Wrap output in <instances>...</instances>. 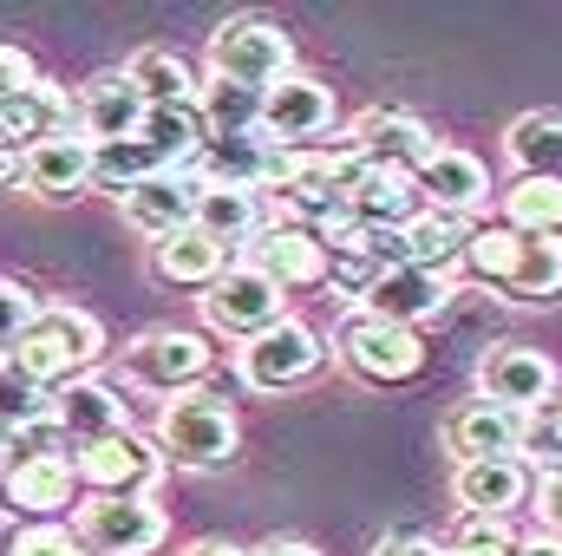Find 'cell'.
Returning <instances> with one entry per match:
<instances>
[{
  "label": "cell",
  "mask_w": 562,
  "mask_h": 556,
  "mask_svg": "<svg viewBox=\"0 0 562 556\" xmlns=\"http://www.w3.org/2000/svg\"><path fill=\"white\" fill-rule=\"evenodd\" d=\"M458 263L471 281L497 288L517 308H537V301L562 294V236H524L510 223H471V243Z\"/></svg>",
  "instance_id": "1"
},
{
  "label": "cell",
  "mask_w": 562,
  "mask_h": 556,
  "mask_svg": "<svg viewBox=\"0 0 562 556\" xmlns=\"http://www.w3.org/2000/svg\"><path fill=\"white\" fill-rule=\"evenodd\" d=\"M105 354V327L86 314V308H40L33 314V327L13 341V354H0V360H13L20 374H33L46 393H59V387H72V380H86V367Z\"/></svg>",
  "instance_id": "2"
},
{
  "label": "cell",
  "mask_w": 562,
  "mask_h": 556,
  "mask_svg": "<svg viewBox=\"0 0 562 556\" xmlns=\"http://www.w3.org/2000/svg\"><path fill=\"white\" fill-rule=\"evenodd\" d=\"M294 73V40L281 20L262 13H243V20H223L210 33V79H229V86H249V92H269Z\"/></svg>",
  "instance_id": "3"
},
{
  "label": "cell",
  "mask_w": 562,
  "mask_h": 556,
  "mask_svg": "<svg viewBox=\"0 0 562 556\" xmlns=\"http://www.w3.org/2000/svg\"><path fill=\"white\" fill-rule=\"evenodd\" d=\"M236 445H243V425H236V413L216 393L164 400V413H157V452L164 458H177L190 471H216V465L236 458Z\"/></svg>",
  "instance_id": "4"
},
{
  "label": "cell",
  "mask_w": 562,
  "mask_h": 556,
  "mask_svg": "<svg viewBox=\"0 0 562 556\" xmlns=\"http://www.w3.org/2000/svg\"><path fill=\"white\" fill-rule=\"evenodd\" d=\"M196 301H203V327H210V334H229V341H243V347H249L256 334H269V327L281 321V301H288V294H281L262 269L229 263L223 276L196 294Z\"/></svg>",
  "instance_id": "5"
},
{
  "label": "cell",
  "mask_w": 562,
  "mask_h": 556,
  "mask_svg": "<svg viewBox=\"0 0 562 556\" xmlns=\"http://www.w3.org/2000/svg\"><path fill=\"white\" fill-rule=\"evenodd\" d=\"M477 393L504 413L543 419L557 407V360L524 347V341H497L484 360H477Z\"/></svg>",
  "instance_id": "6"
},
{
  "label": "cell",
  "mask_w": 562,
  "mask_h": 556,
  "mask_svg": "<svg viewBox=\"0 0 562 556\" xmlns=\"http://www.w3.org/2000/svg\"><path fill=\"white\" fill-rule=\"evenodd\" d=\"M334 347H340L347 374H360V380H373V387H400V380H413V374L425 367V341L413 334V327L373 321V314H360V308L340 321Z\"/></svg>",
  "instance_id": "7"
},
{
  "label": "cell",
  "mask_w": 562,
  "mask_h": 556,
  "mask_svg": "<svg viewBox=\"0 0 562 556\" xmlns=\"http://www.w3.org/2000/svg\"><path fill=\"white\" fill-rule=\"evenodd\" d=\"M210 360H216V347H210V334H196V327H150L138 334L132 347H125V374L150 387V393H196V380L210 374Z\"/></svg>",
  "instance_id": "8"
},
{
  "label": "cell",
  "mask_w": 562,
  "mask_h": 556,
  "mask_svg": "<svg viewBox=\"0 0 562 556\" xmlns=\"http://www.w3.org/2000/svg\"><path fill=\"white\" fill-rule=\"evenodd\" d=\"M170 537V518L157 498H86L79 504V544L92 556H150Z\"/></svg>",
  "instance_id": "9"
},
{
  "label": "cell",
  "mask_w": 562,
  "mask_h": 556,
  "mask_svg": "<svg viewBox=\"0 0 562 556\" xmlns=\"http://www.w3.org/2000/svg\"><path fill=\"white\" fill-rule=\"evenodd\" d=\"M321 360H327L321 334H314L307 321L281 314L269 334H256V341L236 354V374H243V387H256V393H281V387H301Z\"/></svg>",
  "instance_id": "10"
},
{
  "label": "cell",
  "mask_w": 562,
  "mask_h": 556,
  "mask_svg": "<svg viewBox=\"0 0 562 556\" xmlns=\"http://www.w3.org/2000/svg\"><path fill=\"white\" fill-rule=\"evenodd\" d=\"M72 471H79V485H86L92 498H150V485H157V471H164V452L125 425V432H112V438L72 452Z\"/></svg>",
  "instance_id": "11"
},
{
  "label": "cell",
  "mask_w": 562,
  "mask_h": 556,
  "mask_svg": "<svg viewBox=\"0 0 562 556\" xmlns=\"http://www.w3.org/2000/svg\"><path fill=\"white\" fill-rule=\"evenodd\" d=\"M438 438H445V452H451L458 465H477V458H524L530 419L504 413V407H491L484 393H471V400H458V407L445 413Z\"/></svg>",
  "instance_id": "12"
},
{
  "label": "cell",
  "mask_w": 562,
  "mask_h": 556,
  "mask_svg": "<svg viewBox=\"0 0 562 556\" xmlns=\"http://www.w3.org/2000/svg\"><path fill=\"white\" fill-rule=\"evenodd\" d=\"M353 308L373 314V321H393V327H413V334H419V321H438V314L451 308V276L400 263V269H380V276L367 281V288L353 294Z\"/></svg>",
  "instance_id": "13"
},
{
  "label": "cell",
  "mask_w": 562,
  "mask_h": 556,
  "mask_svg": "<svg viewBox=\"0 0 562 556\" xmlns=\"http://www.w3.org/2000/svg\"><path fill=\"white\" fill-rule=\"evenodd\" d=\"M347 144H353L360 164H373V170H406V177H413L425 157L438 151V132L425 125L419 112L373 105V112H360V119L347 125Z\"/></svg>",
  "instance_id": "14"
},
{
  "label": "cell",
  "mask_w": 562,
  "mask_h": 556,
  "mask_svg": "<svg viewBox=\"0 0 562 556\" xmlns=\"http://www.w3.org/2000/svg\"><path fill=\"white\" fill-rule=\"evenodd\" d=\"M79 504V471L72 458H33L0 471V511L13 524H59Z\"/></svg>",
  "instance_id": "15"
},
{
  "label": "cell",
  "mask_w": 562,
  "mask_h": 556,
  "mask_svg": "<svg viewBox=\"0 0 562 556\" xmlns=\"http://www.w3.org/2000/svg\"><path fill=\"white\" fill-rule=\"evenodd\" d=\"M249 269H262V276L288 294V288H314V281H327L334 256H327V236H321V230L276 216V223L256 230V243H249Z\"/></svg>",
  "instance_id": "16"
},
{
  "label": "cell",
  "mask_w": 562,
  "mask_h": 556,
  "mask_svg": "<svg viewBox=\"0 0 562 556\" xmlns=\"http://www.w3.org/2000/svg\"><path fill=\"white\" fill-rule=\"evenodd\" d=\"M321 132H334V92L314 73H288L281 86L262 92V138L276 151H301Z\"/></svg>",
  "instance_id": "17"
},
{
  "label": "cell",
  "mask_w": 562,
  "mask_h": 556,
  "mask_svg": "<svg viewBox=\"0 0 562 556\" xmlns=\"http://www.w3.org/2000/svg\"><path fill=\"white\" fill-rule=\"evenodd\" d=\"M413 184H419V203L438 210V216H464V223H471V210L491 203V170H484V157L464 151V144H438L419 170H413Z\"/></svg>",
  "instance_id": "18"
},
{
  "label": "cell",
  "mask_w": 562,
  "mask_h": 556,
  "mask_svg": "<svg viewBox=\"0 0 562 556\" xmlns=\"http://www.w3.org/2000/svg\"><path fill=\"white\" fill-rule=\"evenodd\" d=\"M196 190H203V177H190V170H150L138 190L119 197V203H125V223L138 236L164 243V236H183L196 223Z\"/></svg>",
  "instance_id": "19"
},
{
  "label": "cell",
  "mask_w": 562,
  "mask_h": 556,
  "mask_svg": "<svg viewBox=\"0 0 562 556\" xmlns=\"http://www.w3.org/2000/svg\"><path fill=\"white\" fill-rule=\"evenodd\" d=\"M20 184H26L33 197H46V203H66V197H79V190H92V138L72 125V132H59V138L33 144V151L20 157Z\"/></svg>",
  "instance_id": "20"
},
{
  "label": "cell",
  "mask_w": 562,
  "mask_h": 556,
  "mask_svg": "<svg viewBox=\"0 0 562 556\" xmlns=\"http://www.w3.org/2000/svg\"><path fill=\"white\" fill-rule=\"evenodd\" d=\"M530 465L524 458H477V465H458L451 471V498L464 518H510L524 498H530Z\"/></svg>",
  "instance_id": "21"
},
{
  "label": "cell",
  "mask_w": 562,
  "mask_h": 556,
  "mask_svg": "<svg viewBox=\"0 0 562 556\" xmlns=\"http://www.w3.org/2000/svg\"><path fill=\"white\" fill-rule=\"evenodd\" d=\"M419 210H425L419 184H413L406 170H373V164H360V177H353V190H347L340 223H353V230H406Z\"/></svg>",
  "instance_id": "22"
},
{
  "label": "cell",
  "mask_w": 562,
  "mask_h": 556,
  "mask_svg": "<svg viewBox=\"0 0 562 556\" xmlns=\"http://www.w3.org/2000/svg\"><path fill=\"white\" fill-rule=\"evenodd\" d=\"M72 125H79L92 144L138 138V125H144L138 86H132L125 73H99V79H86V92H79V105H72Z\"/></svg>",
  "instance_id": "23"
},
{
  "label": "cell",
  "mask_w": 562,
  "mask_h": 556,
  "mask_svg": "<svg viewBox=\"0 0 562 556\" xmlns=\"http://www.w3.org/2000/svg\"><path fill=\"white\" fill-rule=\"evenodd\" d=\"M59 132H72V99H66L59 86H46V79H33L26 92H13V99L0 105V144H7L13 157H26L33 144L59 138Z\"/></svg>",
  "instance_id": "24"
},
{
  "label": "cell",
  "mask_w": 562,
  "mask_h": 556,
  "mask_svg": "<svg viewBox=\"0 0 562 556\" xmlns=\"http://www.w3.org/2000/svg\"><path fill=\"white\" fill-rule=\"evenodd\" d=\"M53 419L66 425L72 452H86V445H99V438H112V432L132 425V419H125V400H119L105 380H72V387H59V393H53Z\"/></svg>",
  "instance_id": "25"
},
{
  "label": "cell",
  "mask_w": 562,
  "mask_h": 556,
  "mask_svg": "<svg viewBox=\"0 0 562 556\" xmlns=\"http://www.w3.org/2000/svg\"><path fill=\"white\" fill-rule=\"evenodd\" d=\"M262 223L269 216H262V197L256 190H236V184H203L196 190V223L190 230H203L216 249H249Z\"/></svg>",
  "instance_id": "26"
},
{
  "label": "cell",
  "mask_w": 562,
  "mask_h": 556,
  "mask_svg": "<svg viewBox=\"0 0 562 556\" xmlns=\"http://www.w3.org/2000/svg\"><path fill=\"white\" fill-rule=\"evenodd\" d=\"M125 79L138 86L144 112H164V105H196V92H203V79L190 73V59L183 53H170V46H144L125 59Z\"/></svg>",
  "instance_id": "27"
},
{
  "label": "cell",
  "mask_w": 562,
  "mask_h": 556,
  "mask_svg": "<svg viewBox=\"0 0 562 556\" xmlns=\"http://www.w3.org/2000/svg\"><path fill=\"white\" fill-rule=\"evenodd\" d=\"M138 144L150 151L157 170H190L203 157V144H210V125H203L196 105H164V112H144Z\"/></svg>",
  "instance_id": "28"
},
{
  "label": "cell",
  "mask_w": 562,
  "mask_h": 556,
  "mask_svg": "<svg viewBox=\"0 0 562 556\" xmlns=\"http://www.w3.org/2000/svg\"><path fill=\"white\" fill-rule=\"evenodd\" d=\"M223 269H229V249H216L203 230H183V236L150 243V276L170 281V288H210Z\"/></svg>",
  "instance_id": "29"
},
{
  "label": "cell",
  "mask_w": 562,
  "mask_h": 556,
  "mask_svg": "<svg viewBox=\"0 0 562 556\" xmlns=\"http://www.w3.org/2000/svg\"><path fill=\"white\" fill-rule=\"evenodd\" d=\"M504 157L517 177H550L562 184V112H524L504 132Z\"/></svg>",
  "instance_id": "30"
},
{
  "label": "cell",
  "mask_w": 562,
  "mask_h": 556,
  "mask_svg": "<svg viewBox=\"0 0 562 556\" xmlns=\"http://www.w3.org/2000/svg\"><path fill=\"white\" fill-rule=\"evenodd\" d=\"M196 164H203V184L262 190V184H269V170H276V144L262 138V132H249V138H210Z\"/></svg>",
  "instance_id": "31"
},
{
  "label": "cell",
  "mask_w": 562,
  "mask_h": 556,
  "mask_svg": "<svg viewBox=\"0 0 562 556\" xmlns=\"http://www.w3.org/2000/svg\"><path fill=\"white\" fill-rule=\"evenodd\" d=\"M400 236H406V263H413V269H438V276H445V269L464 256V243H471V223H464V216L419 210V216H413Z\"/></svg>",
  "instance_id": "32"
},
{
  "label": "cell",
  "mask_w": 562,
  "mask_h": 556,
  "mask_svg": "<svg viewBox=\"0 0 562 556\" xmlns=\"http://www.w3.org/2000/svg\"><path fill=\"white\" fill-rule=\"evenodd\" d=\"M196 112H203L210 138H249V132H262V92L229 86V79H203Z\"/></svg>",
  "instance_id": "33"
},
{
  "label": "cell",
  "mask_w": 562,
  "mask_h": 556,
  "mask_svg": "<svg viewBox=\"0 0 562 556\" xmlns=\"http://www.w3.org/2000/svg\"><path fill=\"white\" fill-rule=\"evenodd\" d=\"M504 223L524 236H562V184L550 177H517L504 190Z\"/></svg>",
  "instance_id": "34"
},
{
  "label": "cell",
  "mask_w": 562,
  "mask_h": 556,
  "mask_svg": "<svg viewBox=\"0 0 562 556\" xmlns=\"http://www.w3.org/2000/svg\"><path fill=\"white\" fill-rule=\"evenodd\" d=\"M150 170H157V164H150V151H144L138 138L92 144V184H99V190H112V197H132Z\"/></svg>",
  "instance_id": "35"
},
{
  "label": "cell",
  "mask_w": 562,
  "mask_h": 556,
  "mask_svg": "<svg viewBox=\"0 0 562 556\" xmlns=\"http://www.w3.org/2000/svg\"><path fill=\"white\" fill-rule=\"evenodd\" d=\"M46 413H53V393L33 374H20L13 360H0V432H20V425H33Z\"/></svg>",
  "instance_id": "36"
},
{
  "label": "cell",
  "mask_w": 562,
  "mask_h": 556,
  "mask_svg": "<svg viewBox=\"0 0 562 556\" xmlns=\"http://www.w3.org/2000/svg\"><path fill=\"white\" fill-rule=\"evenodd\" d=\"M445 544H451V556H517L524 537H510L504 518H464V511H458V531H451Z\"/></svg>",
  "instance_id": "37"
},
{
  "label": "cell",
  "mask_w": 562,
  "mask_h": 556,
  "mask_svg": "<svg viewBox=\"0 0 562 556\" xmlns=\"http://www.w3.org/2000/svg\"><path fill=\"white\" fill-rule=\"evenodd\" d=\"M33 458H72V438H66V425L53 413L13 432V465H33Z\"/></svg>",
  "instance_id": "38"
},
{
  "label": "cell",
  "mask_w": 562,
  "mask_h": 556,
  "mask_svg": "<svg viewBox=\"0 0 562 556\" xmlns=\"http://www.w3.org/2000/svg\"><path fill=\"white\" fill-rule=\"evenodd\" d=\"M7 556H92L79 544V531H66V524H20L13 531V544Z\"/></svg>",
  "instance_id": "39"
},
{
  "label": "cell",
  "mask_w": 562,
  "mask_h": 556,
  "mask_svg": "<svg viewBox=\"0 0 562 556\" xmlns=\"http://www.w3.org/2000/svg\"><path fill=\"white\" fill-rule=\"evenodd\" d=\"M33 314H40V301H33L20 281L0 276V354H13V341L33 327Z\"/></svg>",
  "instance_id": "40"
},
{
  "label": "cell",
  "mask_w": 562,
  "mask_h": 556,
  "mask_svg": "<svg viewBox=\"0 0 562 556\" xmlns=\"http://www.w3.org/2000/svg\"><path fill=\"white\" fill-rule=\"evenodd\" d=\"M33 79H40V73H33V59H26L20 46H7V40H0V105H7L13 92H26Z\"/></svg>",
  "instance_id": "41"
},
{
  "label": "cell",
  "mask_w": 562,
  "mask_h": 556,
  "mask_svg": "<svg viewBox=\"0 0 562 556\" xmlns=\"http://www.w3.org/2000/svg\"><path fill=\"white\" fill-rule=\"evenodd\" d=\"M530 498H537V511H543V531H557V537H562V465L543 471V485H537Z\"/></svg>",
  "instance_id": "42"
},
{
  "label": "cell",
  "mask_w": 562,
  "mask_h": 556,
  "mask_svg": "<svg viewBox=\"0 0 562 556\" xmlns=\"http://www.w3.org/2000/svg\"><path fill=\"white\" fill-rule=\"evenodd\" d=\"M373 556H451V544H438V537H386Z\"/></svg>",
  "instance_id": "43"
},
{
  "label": "cell",
  "mask_w": 562,
  "mask_h": 556,
  "mask_svg": "<svg viewBox=\"0 0 562 556\" xmlns=\"http://www.w3.org/2000/svg\"><path fill=\"white\" fill-rule=\"evenodd\" d=\"M517 556H562V537H557V531H537V537H524V544H517Z\"/></svg>",
  "instance_id": "44"
},
{
  "label": "cell",
  "mask_w": 562,
  "mask_h": 556,
  "mask_svg": "<svg viewBox=\"0 0 562 556\" xmlns=\"http://www.w3.org/2000/svg\"><path fill=\"white\" fill-rule=\"evenodd\" d=\"M256 556H321V551H314V544H301V537H269Z\"/></svg>",
  "instance_id": "45"
},
{
  "label": "cell",
  "mask_w": 562,
  "mask_h": 556,
  "mask_svg": "<svg viewBox=\"0 0 562 556\" xmlns=\"http://www.w3.org/2000/svg\"><path fill=\"white\" fill-rule=\"evenodd\" d=\"M190 556H256V551H243L229 537H203V544H190Z\"/></svg>",
  "instance_id": "46"
},
{
  "label": "cell",
  "mask_w": 562,
  "mask_h": 556,
  "mask_svg": "<svg viewBox=\"0 0 562 556\" xmlns=\"http://www.w3.org/2000/svg\"><path fill=\"white\" fill-rule=\"evenodd\" d=\"M13 177H20V157H13V151H7V144H0V190H7V184H13Z\"/></svg>",
  "instance_id": "47"
},
{
  "label": "cell",
  "mask_w": 562,
  "mask_h": 556,
  "mask_svg": "<svg viewBox=\"0 0 562 556\" xmlns=\"http://www.w3.org/2000/svg\"><path fill=\"white\" fill-rule=\"evenodd\" d=\"M13 465V432H0V471Z\"/></svg>",
  "instance_id": "48"
},
{
  "label": "cell",
  "mask_w": 562,
  "mask_h": 556,
  "mask_svg": "<svg viewBox=\"0 0 562 556\" xmlns=\"http://www.w3.org/2000/svg\"><path fill=\"white\" fill-rule=\"evenodd\" d=\"M550 438H557V445H562V400H557V407H550Z\"/></svg>",
  "instance_id": "49"
}]
</instances>
